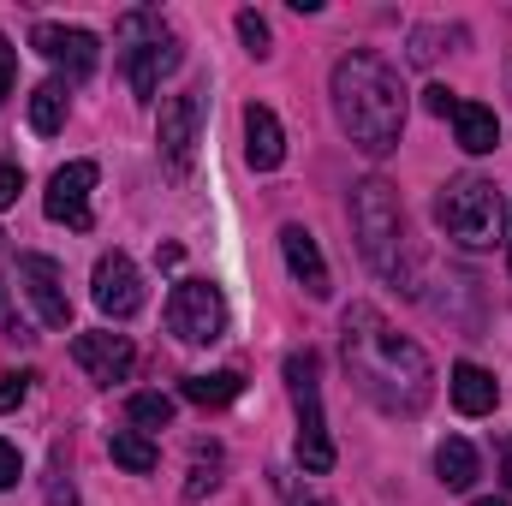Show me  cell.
Listing matches in <instances>:
<instances>
[{
    "mask_svg": "<svg viewBox=\"0 0 512 506\" xmlns=\"http://www.w3.org/2000/svg\"><path fill=\"white\" fill-rule=\"evenodd\" d=\"M340 358L346 376L358 381V393L370 405H382L387 417H417L435 393V364L417 340H405L376 304H346L340 316Z\"/></svg>",
    "mask_w": 512,
    "mask_h": 506,
    "instance_id": "1",
    "label": "cell"
},
{
    "mask_svg": "<svg viewBox=\"0 0 512 506\" xmlns=\"http://www.w3.org/2000/svg\"><path fill=\"white\" fill-rule=\"evenodd\" d=\"M328 96H334L340 131H346L370 161H382V155L399 149V137H405V84H399V72L387 66L382 54L352 48V54L334 66Z\"/></svg>",
    "mask_w": 512,
    "mask_h": 506,
    "instance_id": "2",
    "label": "cell"
},
{
    "mask_svg": "<svg viewBox=\"0 0 512 506\" xmlns=\"http://www.w3.org/2000/svg\"><path fill=\"white\" fill-rule=\"evenodd\" d=\"M352 233H358L364 262H370L382 280H399V286L411 292L405 209H399V191H393L387 179H364V185H352Z\"/></svg>",
    "mask_w": 512,
    "mask_h": 506,
    "instance_id": "3",
    "label": "cell"
},
{
    "mask_svg": "<svg viewBox=\"0 0 512 506\" xmlns=\"http://www.w3.org/2000/svg\"><path fill=\"white\" fill-rule=\"evenodd\" d=\"M435 221H441V233H447L453 245H465V251H489V245L501 239V221H507L495 179H483V173H459V179H447V185L435 191Z\"/></svg>",
    "mask_w": 512,
    "mask_h": 506,
    "instance_id": "4",
    "label": "cell"
},
{
    "mask_svg": "<svg viewBox=\"0 0 512 506\" xmlns=\"http://www.w3.org/2000/svg\"><path fill=\"white\" fill-rule=\"evenodd\" d=\"M316 352H292L286 358V387L298 405V465L304 471H334V441H328V417H322V381H316Z\"/></svg>",
    "mask_w": 512,
    "mask_h": 506,
    "instance_id": "5",
    "label": "cell"
},
{
    "mask_svg": "<svg viewBox=\"0 0 512 506\" xmlns=\"http://www.w3.org/2000/svg\"><path fill=\"white\" fill-rule=\"evenodd\" d=\"M203 108H209V84H185V90L161 96L155 143H161V161H167L173 173H191V161H197V143H203Z\"/></svg>",
    "mask_w": 512,
    "mask_h": 506,
    "instance_id": "6",
    "label": "cell"
},
{
    "mask_svg": "<svg viewBox=\"0 0 512 506\" xmlns=\"http://www.w3.org/2000/svg\"><path fill=\"white\" fill-rule=\"evenodd\" d=\"M167 328H173V340H185V346H215L221 328H227V298H221V286H215V280H179L173 298H167Z\"/></svg>",
    "mask_w": 512,
    "mask_h": 506,
    "instance_id": "7",
    "label": "cell"
},
{
    "mask_svg": "<svg viewBox=\"0 0 512 506\" xmlns=\"http://www.w3.org/2000/svg\"><path fill=\"white\" fill-rule=\"evenodd\" d=\"M90 298H96V310L102 316H114V322H126L143 310V274H137V262L126 251H108L96 256V274H90Z\"/></svg>",
    "mask_w": 512,
    "mask_h": 506,
    "instance_id": "8",
    "label": "cell"
},
{
    "mask_svg": "<svg viewBox=\"0 0 512 506\" xmlns=\"http://www.w3.org/2000/svg\"><path fill=\"white\" fill-rule=\"evenodd\" d=\"M90 191H96V161H66V167L48 179V191H42L48 221L84 233V227H90Z\"/></svg>",
    "mask_w": 512,
    "mask_h": 506,
    "instance_id": "9",
    "label": "cell"
},
{
    "mask_svg": "<svg viewBox=\"0 0 512 506\" xmlns=\"http://www.w3.org/2000/svg\"><path fill=\"white\" fill-rule=\"evenodd\" d=\"M18 280H24V292H30L42 328H66V322H72V298H66V280H60V262H54V256L24 251L18 256Z\"/></svg>",
    "mask_w": 512,
    "mask_h": 506,
    "instance_id": "10",
    "label": "cell"
},
{
    "mask_svg": "<svg viewBox=\"0 0 512 506\" xmlns=\"http://www.w3.org/2000/svg\"><path fill=\"white\" fill-rule=\"evenodd\" d=\"M72 358H78V370L96 381V387H114V381L131 376L137 346H131L126 334H114V328H96V334H78L72 340Z\"/></svg>",
    "mask_w": 512,
    "mask_h": 506,
    "instance_id": "11",
    "label": "cell"
},
{
    "mask_svg": "<svg viewBox=\"0 0 512 506\" xmlns=\"http://www.w3.org/2000/svg\"><path fill=\"white\" fill-rule=\"evenodd\" d=\"M30 48H36L42 60L66 66V78H90V72H96V54H102V42H96L90 30H78V24H36V30H30Z\"/></svg>",
    "mask_w": 512,
    "mask_h": 506,
    "instance_id": "12",
    "label": "cell"
},
{
    "mask_svg": "<svg viewBox=\"0 0 512 506\" xmlns=\"http://www.w3.org/2000/svg\"><path fill=\"white\" fill-rule=\"evenodd\" d=\"M280 256H286L292 280H298L310 298H328V292H334V280H328V262H322V245L310 239V227L286 221V227H280Z\"/></svg>",
    "mask_w": 512,
    "mask_h": 506,
    "instance_id": "13",
    "label": "cell"
},
{
    "mask_svg": "<svg viewBox=\"0 0 512 506\" xmlns=\"http://www.w3.org/2000/svg\"><path fill=\"white\" fill-rule=\"evenodd\" d=\"M179 60H185V48H179L173 36L137 42V48L126 54V78H131V90H137V102H155V96H161V78H167Z\"/></svg>",
    "mask_w": 512,
    "mask_h": 506,
    "instance_id": "14",
    "label": "cell"
},
{
    "mask_svg": "<svg viewBox=\"0 0 512 506\" xmlns=\"http://www.w3.org/2000/svg\"><path fill=\"white\" fill-rule=\"evenodd\" d=\"M245 161H251L256 173H274L280 161H286V131L280 120L268 114V108H245Z\"/></svg>",
    "mask_w": 512,
    "mask_h": 506,
    "instance_id": "15",
    "label": "cell"
},
{
    "mask_svg": "<svg viewBox=\"0 0 512 506\" xmlns=\"http://www.w3.org/2000/svg\"><path fill=\"white\" fill-rule=\"evenodd\" d=\"M453 137H459L465 155H489V149L501 143V120H495V108H483V102H459V108H453Z\"/></svg>",
    "mask_w": 512,
    "mask_h": 506,
    "instance_id": "16",
    "label": "cell"
},
{
    "mask_svg": "<svg viewBox=\"0 0 512 506\" xmlns=\"http://www.w3.org/2000/svg\"><path fill=\"white\" fill-rule=\"evenodd\" d=\"M453 405L465 411V417H489L495 405H501V387L489 370H477V364H459L453 370Z\"/></svg>",
    "mask_w": 512,
    "mask_h": 506,
    "instance_id": "17",
    "label": "cell"
},
{
    "mask_svg": "<svg viewBox=\"0 0 512 506\" xmlns=\"http://www.w3.org/2000/svg\"><path fill=\"white\" fill-rule=\"evenodd\" d=\"M435 477H441V489H471L477 483V447L459 441V435H447L435 447Z\"/></svg>",
    "mask_w": 512,
    "mask_h": 506,
    "instance_id": "18",
    "label": "cell"
},
{
    "mask_svg": "<svg viewBox=\"0 0 512 506\" xmlns=\"http://www.w3.org/2000/svg\"><path fill=\"white\" fill-rule=\"evenodd\" d=\"M108 453H114V465H126L131 477H149L161 465V453H155V441L143 429H114L108 435Z\"/></svg>",
    "mask_w": 512,
    "mask_h": 506,
    "instance_id": "19",
    "label": "cell"
},
{
    "mask_svg": "<svg viewBox=\"0 0 512 506\" xmlns=\"http://www.w3.org/2000/svg\"><path fill=\"white\" fill-rule=\"evenodd\" d=\"M191 405H233L239 393H245V376L239 370H215V376H185V387H179Z\"/></svg>",
    "mask_w": 512,
    "mask_h": 506,
    "instance_id": "20",
    "label": "cell"
},
{
    "mask_svg": "<svg viewBox=\"0 0 512 506\" xmlns=\"http://www.w3.org/2000/svg\"><path fill=\"white\" fill-rule=\"evenodd\" d=\"M66 126V84H36L30 90V131H42V137H54V131Z\"/></svg>",
    "mask_w": 512,
    "mask_h": 506,
    "instance_id": "21",
    "label": "cell"
},
{
    "mask_svg": "<svg viewBox=\"0 0 512 506\" xmlns=\"http://www.w3.org/2000/svg\"><path fill=\"white\" fill-rule=\"evenodd\" d=\"M221 465H227V459H221V447H215V441H209V447H197V453H191V483H185V501L215 495V489H221Z\"/></svg>",
    "mask_w": 512,
    "mask_h": 506,
    "instance_id": "22",
    "label": "cell"
},
{
    "mask_svg": "<svg viewBox=\"0 0 512 506\" xmlns=\"http://www.w3.org/2000/svg\"><path fill=\"white\" fill-rule=\"evenodd\" d=\"M131 423H137V429H143V435H149V429H167V423H173V399H167V393H131Z\"/></svg>",
    "mask_w": 512,
    "mask_h": 506,
    "instance_id": "23",
    "label": "cell"
},
{
    "mask_svg": "<svg viewBox=\"0 0 512 506\" xmlns=\"http://www.w3.org/2000/svg\"><path fill=\"white\" fill-rule=\"evenodd\" d=\"M233 24H239V36H245V48H251L256 60H268V54H274V36H268V24H262V12H239Z\"/></svg>",
    "mask_w": 512,
    "mask_h": 506,
    "instance_id": "24",
    "label": "cell"
},
{
    "mask_svg": "<svg viewBox=\"0 0 512 506\" xmlns=\"http://www.w3.org/2000/svg\"><path fill=\"white\" fill-rule=\"evenodd\" d=\"M18 191H24V173H18V161H6V155H0V209H12V203H18Z\"/></svg>",
    "mask_w": 512,
    "mask_h": 506,
    "instance_id": "25",
    "label": "cell"
},
{
    "mask_svg": "<svg viewBox=\"0 0 512 506\" xmlns=\"http://www.w3.org/2000/svg\"><path fill=\"white\" fill-rule=\"evenodd\" d=\"M423 108H429L435 120H453V108H459V96H453V90H441V84H429V90H423Z\"/></svg>",
    "mask_w": 512,
    "mask_h": 506,
    "instance_id": "26",
    "label": "cell"
},
{
    "mask_svg": "<svg viewBox=\"0 0 512 506\" xmlns=\"http://www.w3.org/2000/svg\"><path fill=\"white\" fill-rule=\"evenodd\" d=\"M30 381H36V376H6V381H0V411H18V405H24V393H30Z\"/></svg>",
    "mask_w": 512,
    "mask_h": 506,
    "instance_id": "27",
    "label": "cell"
},
{
    "mask_svg": "<svg viewBox=\"0 0 512 506\" xmlns=\"http://www.w3.org/2000/svg\"><path fill=\"white\" fill-rule=\"evenodd\" d=\"M24 477V459H18V447L12 441H0V489H12Z\"/></svg>",
    "mask_w": 512,
    "mask_h": 506,
    "instance_id": "28",
    "label": "cell"
},
{
    "mask_svg": "<svg viewBox=\"0 0 512 506\" xmlns=\"http://www.w3.org/2000/svg\"><path fill=\"white\" fill-rule=\"evenodd\" d=\"M12 78H18V48H12V42L0 36V102L12 96Z\"/></svg>",
    "mask_w": 512,
    "mask_h": 506,
    "instance_id": "29",
    "label": "cell"
},
{
    "mask_svg": "<svg viewBox=\"0 0 512 506\" xmlns=\"http://www.w3.org/2000/svg\"><path fill=\"white\" fill-rule=\"evenodd\" d=\"M0 334H6V340H24V322L12 316V298H6V286H0Z\"/></svg>",
    "mask_w": 512,
    "mask_h": 506,
    "instance_id": "30",
    "label": "cell"
},
{
    "mask_svg": "<svg viewBox=\"0 0 512 506\" xmlns=\"http://www.w3.org/2000/svg\"><path fill=\"white\" fill-rule=\"evenodd\" d=\"M501 483L512 489V447H507V459H501Z\"/></svg>",
    "mask_w": 512,
    "mask_h": 506,
    "instance_id": "31",
    "label": "cell"
},
{
    "mask_svg": "<svg viewBox=\"0 0 512 506\" xmlns=\"http://www.w3.org/2000/svg\"><path fill=\"white\" fill-rule=\"evenodd\" d=\"M471 506H507V501H471Z\"/></svg>",
    "mask_w": 512,
    "mask_h": 506,
    "instance_id": "32",
    "label": "cell"
},
{
    "mask_svg": "<svg viewBox=\"0 0 512 506\" xmlns=\"http://www.w3.org/2000/svg\"><path fill=\"white\" fill-rule=\"evenodd\" d=\"M507 90H512V54H507Z\"/></svg>",
    "mask_w": 512,
    "mask_h": 506,
    "instance_id": "33",
    "label": "cell"
},
{
    "mask_svg": "<svg viewBox=\"0 0 512 506\" xmlns=\"http://www.w3.org/2000/svg\"><path fill=\"white\" fill-rule=\"evenodd\" d=\"M304 506H328V501H304Z\"/></svg>",
    "mask_w": 512,
    "mask_h": 506,
    "instance_id": "34",
    "label": "cell"
},
{
    "mask_svg": "<svg viewBox=\"0 0 512 506\" xmlns=\"http://www.w3.org/2000/svg\"><path fill=\"white\" fill-rule=\"evenodd\" d=\"M507 262H512V239H507Z\"/></svg>",
    "mask_w": 512,
    "mask_h": 506,
    "instance_id": "35",
    "label": "cell"
}]
</instances>
